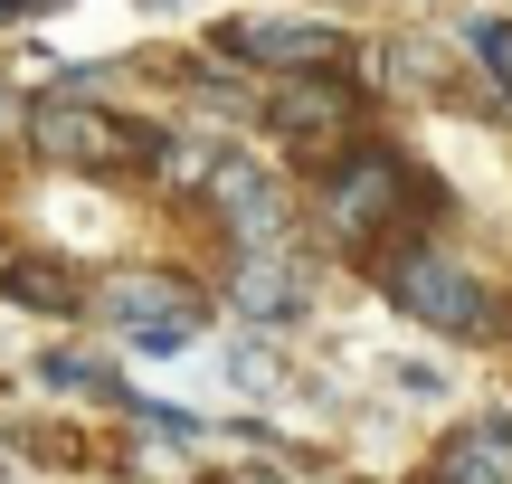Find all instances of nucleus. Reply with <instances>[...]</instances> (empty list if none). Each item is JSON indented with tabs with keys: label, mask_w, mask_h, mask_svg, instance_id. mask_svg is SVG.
<instances>
[{
	"label": "nucleus",
	"mask_w": 512,
	"mask_h": 484,
	"mask_svg": "<svg viewBox=\"0 0 512 484\" xmlns=\"http://www.w3.org/2000/svg\"><path fill=\"white\" fill-rule=\"evenodd\" d=\"M238 484H285V475H238Z\"/></svg>",
	"instance_id": "12"
},
{
	"label": "nucleus",
	"mask_w": 512,
	"mask_h": 484,
	"mask_svg": "<svg viewBox=\"0 0 512 484\" xmlns=\"http://www.w3.org/2000/svg\"><path fill=\"white\" fill-rule=\"evenodd\" d=\"M105 314L133 323L143 352H181V333L200 323V304H190L181 285H162V276H124V285H105Z\"/></svg>",
	"instance_id": "2"
},
{
	"label": "nucleus",
	"mask_w": 512,
	"mask_h": 484,
	"mask_svg": "<svg viewBox=\"0 0 512 484\" xmlns=\"http://www.w3.org/2000/svg\"><path fill=\"white\" fill-rule=\"evenodd\" d=\"M285 124H323V86H294L285 95Z\"/></svg>",
	"instance_id": "11"
},
{
	"label": "nucleus",
	"mask_w": 512,
	"mask_h": 484,
	"mask_svg": "<svg viewBox=\"0 0 512 484\" xmlns=\"http://www.w3.org/2000/svg\"><path fill=\"white\" fill-rule=\"evenodd\" d=\"M238 304H247V314H285V304H294V276H285V266H247V276H238Z\"/></svg>",
	"instance_id": "9"
},
{
	"label": "nucleus",
	"mask_w": 512,
	"mask_h": 484,
	"mask_svg": "<svg viewBox=\"0 0 512 484\" xmlns=\"http://www.w3.org/2000/svg\"><path fill=\"white\" fill-rule=\"evenodd\" d=\"M437 484H512V428L456 437V447H446V466H437Z\"/></svg>",
	"instance_id": "6"
},
{
	"label": "nucleus",
	"mask_w": 512,
	"mask_h": 484,
	"mask_svg": "<svg viewBox=\"0 0 512 484\" xmlns=\"http://www.w3.org/2000/svg\"><path fill=\"white\" fill-rule=\"evenodd\" d=\"M0 285H10L19 304H76V285H57L48 266H10V276H0Z\"/></svg>",
	"instance_id": "10"
},
{
	"label": "nucleus",
	"mask_w": 512,
	"mask_h": 484,
	"mask_svg": "<svg viewBox=\"0 0 512 484\" xmlns=\"http://www.w3.org/2000/svg\"><path fill=\"white\" fill-rule=\"evenodd\" d=\"M389 295L418 323H437V333H484V285L465 276L456 257H399L389 266Z\"/></svg>",
	"instance_id": "1"
},
{
	"label": "nucleus",
	"mask_w": 512,
	"mask_h": 484,
	"mask_svg": "<svg viewBox=\"0 0 512 484\" xmlns=\"http://www.w3.org/2000/svg\"><path fill=\"white\" fill-rule=\"evenodd\" d=\"M389 181H399V171H389L380 162V152H361V162H351L342 171V190H332V209H323V219H332V238H370V219H380V209H389Z\"/></svg>",
	"instance_id": "3"
},
{
	"label": "nucleus",
	"mask_w": 512,
	"mask_h": 484,
	"mask_svg": "<svg viewBox=\"0 0 512 484\" xmlns=\"http://www.w3.org/2000/svg\"><path fill=\"white\" fill-rule=\"evenodd\" d=\"M38 143L48 152H76V162H133V133H114V124H95V114H76V105H57V114H38Z\"/></svg>",
	"instance_id": "5"
},
{
	"label": "nucleus",
	"mask_w": 512,
	"mask_h": 484,
	"mask_svg": "<svg viewBox=\"0 0 512 484\" xmlns=\"http://www.w3.org/2000/svg\"><path fill=\"white\" fill-rule=\"evenodd\" d=\"M465 48L484 57V76H494L503 105H512V19H465Z\"/></svg>",
	"instance_id": "8"
},
{
	"label": "nucleus",
	"mask_w": 512,
	"mask_h": 484,
	"mask_svg": "<svg viewBox=\"0 0 512 484\" xmlns=\"http://www.w3.org/2000/svg\"><path fill=\"white\" fill-rule=\"evenodd\" d=\"M238 48H247V57H266V67H323L342 38H332V29H313V19H247V29H238Z\"/></svg>",
	"instance_id": "4"
},
{
	"label": "nucleus",
	"mask_w": 512,
	"mask_h": 484,
	"mask_svg": "<svg viewBox=\"0 0 512 484\" xmlns=\"http://www.w3.org/2000/svg\"><path fill=\"white\" fill-rule=\"evenodd\" d=\"M219 190H228V219H238V228H275V219H285L275 181H256V171H219Z\"/></svg>",
	"instance_id": "7"
}]
</instances>
